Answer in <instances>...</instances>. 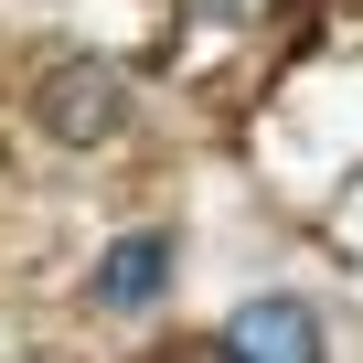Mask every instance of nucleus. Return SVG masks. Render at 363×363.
<instances>
[{
  "instance_id": "2",
  "label": "nucleus",
  "mask_w": 363,
  "mask_h": 363,
  "mask_svg": "<svg viewBox=\"0 0 363 363\" xmlns=\"http://www.w3.org/2000/svg\"><path fill=\"white\" fill-rule=\"evenodd\" d=\"M225 363H320V310L310 299H246L225 320Z\"/></svg>"
},
{
  "instance_id": "4",
  "label": "nucleus",
  "mask_w": 363,
  "mask_h": 363,
  "mask_svg": "<svg viewBox=\"0 0 363 363\" xmlns=\"http://www.w3.org/2000/svg\"><path fill=\"white\" fill-rule=\"evenodd\" d=\"M193 22H257V0H182Z\"/></svg>"
},
{
  "instance_id": "3",
  "label": "nucleus",
  "mask_w": 363,
  "mask_h": 363,
  "mask_svg": "<svg viewBox=\"0 0 363 363\" xmlns=\"http://www.w3.org/2000/svg\"><path fill=\"white\" fill-rule=\"evenodd\" d=\"M160 299H171V235L139 225L96 257V310H160Z\"/></svg>"
},
{
  "instance_id": "1",
  "label": "nucleus",
  "mask_w": 363,
  "mask_h": 363,
  "mask_svg": "<svg viewBox=\"0 0 363 363\" xmlns=\"http://www.w3.org/2000/svg\"><path fill=\"white\" fill-rule=\"evenodd\" d=\"M33 118H43V139L96 150V139L128 128V75H118V65H54V75L33 86Z\"/></svg>"
}]
</instances>
